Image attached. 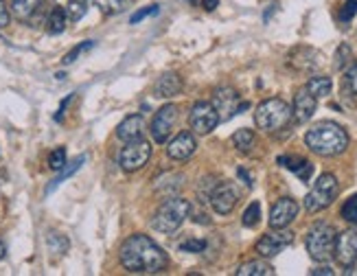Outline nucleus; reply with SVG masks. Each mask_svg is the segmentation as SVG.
I'll list each match as a JSON object with an SVG mask.
<instances>
[{
    "label": "nucleus",
    "mask_w": 357,
    "mask_h": 276,
    "mask_svg": "<svg viewBox=\"0 0 357 276\" xmlns=\"http://www.w3.org/2000/svg\"><path fill=\"white\" fill-rule=\"evenodd\" d=\"M169 263L158 243L147 235H132L121 245V266L132 274H156Z\"/></svg>",
    "instance_id": "nucleus-1"
},
{
    "label": "nucleus",
    "mask_w": 357,
    "mask_h": 276,
    "mask_svg": "<svg viewBox=\"0 0 357 276\" xmlns=\"http://www.w3.org/2000/svg\"><path fill=\"white\" fill-rule=\"evenodd\" d=\"M305 145L318 156L331 158L344 153L349 147V134L342 125H337L333 121H322L305 134Z\"/></svg>",
    "instance_id": "nucleus-2"
},
{
    "label": "nucleus",
    "mask_w": 357,
    "mask_h": 276,
    "mask_svg": "<svg viewBox=\"0 0 357 276\" xmlns=\"http://www.w3.org/2000/svg\"><path fill=\"white\" fill-rule=\"evenodd\" d=\"M191 213V204L189 199H182V197H169L160 204V208L153 213L151 217V228L158 230V233L165 235H172L176 230L184 224V220L189 217Z\"/></svg>",
    "instance_id": "nucleus-3"
},
{
    "label": "nucleus",
    "mask_w": 357,
    "mask_h": 276,
    "mask_svg": "<svg viewBox=\"0 0 357 276\" xmlns=\"http://www.w3.org/2000/svg\"><path fill=\"white\" fill-rule=\"evenodd\" d=\"M335 228L327 222H316L312 228L307 230L305 237V245L307 252L318 263H327V261L333 256V248H335Z\"/></svg>",
    "instance_id": "nucleus-4"
},
{
    "label": "nucleus",
    "mask_w": 357,
    "mask_h": 276,
    "mask_svg": "<svg viewBox=\"0 0 357 276\" xmlns=\"http://www.w3.org/2000/svg\"><path fill=\"white\" fill-rule=\"evenodd\" d=\"M255 121L263 132H278L289 125L291 107L283 99H266L263 103H259Z\"/></svg>",
    "instance_id": "nucleus-5"
},
{
    "label": "nucleus",
    "mask_w": 357,
    "mask_h": 276,
    "mask_svg": "<svg viewBox=\"0 0 357 276\" xmlns=\"http://www.w3.org/2000/svg\"><path fill=\"white\" fill-rule=\"evenodd\" d=\"M337 193H340L337 178L333 174H322L316 180L314 189L307 193V197H305V208L309 213H320V210H324L327 206L333 204V199L337 197Z\"/></svg>",
    "instance_id": "nucleus-6"
},
{
    "label": "nucleus",
    "mask_w": 357,
    "mask_h": 276,
    "mask_svg": "<svg viewBox=\"0 0 357 276\" xmlns=\"http://www.w3.org/2000/svg\"><path fill=\"white\" fill-rule=\"evenodd\" d=\"M149 158H151V143L143 141V138H136V141H130L121 149L119 164L123 171L134 174L138 169H143L149 162Z\"/></svg>",
    "instance_id": "nucleus-7"
},
{
    "label": "nucleus",
    "mask_w": 357,
    "mask_h": 276,
    "mask_svg": "<svg viewBox=\"0 0 357 276\" xmlns=\"http://www.w3.org/2000/svg\"><path fill=\"white\" fill-rule=\"evenodd\" d=\"M189 123H191V130L195 134L204 136V134H211L217 125H220V114H217L213 103H208V101H197L191 107Z\"/></svg>",
    "instance_id": "nucleus-8"
},
{
    "label": "nucleus",
    "mask_w": 357,
    "mask_h": 276,
    "mask_svg": "<svg viewBox=\"0 0 357 276\" xmlns=\"http://www.w3.org/2000/svg\"><path fill=\"white\" fill-rule=\"evenodd\" d=\"M291 243H294V233H289L285 228H274V233L263 235L257 241V254H261L263 259H270L281 254Z\"/></svg>",
    "instance_id": "nucleus-9"
},
{
    "label": "nucleus",
    "mask_w": 357,
    "mask_h": 276,
    "mask_svg": "<svg viewBox=\"0 0 357 276\" xmlns=\"http://www.w3.org/2000/svg\"><path fill=\"white\" fill-rule=\"evenodd\" d=\"M176 121H178V107L174 103L162 105L160 110L156 112L151 121V136L156 143H167L169 141V134L174 132L176 128Z\"/></svg>",
    "instance_id": "nucleus-10"
},
{
    "label": "nucleus",
    "mask_w": 357,
    "mask_h": 276,
    "mask_svg": "<svg viewBox=\"0 0 357 276\" xmlns=\"http://www.w3.org/2000/svg\"><path fill=\"white\" fill-rule=\"evenodd\" d=\"M208 202L217 215H228L239 202V191L232 182H220V184H215Z\"/></svg>",
    "instance_id": "nucleus-11"
},
{
    "label": "nucleus",
    "mask_w": 357,
    "mask_h": 276,
    "mask_svg": "<svg viewBox=\"0 0 357 276\" xmlns=\"http://www.w3.org/2000/svg\"><path fill=\"white\" fill-rule=\"evenodd\" d=\"M213 107L220 114V121H230L235 114H239V95L235 88L224 86L217 88L213 95Z\"/></svg>",
    "instance_id": "nucleus-12"
},
{
    "label": "nucleus",
    "mask_w": 357,
    "mask_h": 276,
    "mask_svg": "<svg viewBox=\"0 0 357 276\" xmlns=\"http://www.w3.org/2000/svg\"><path fill=\"white\" fill-rule=\"evenodd\" d=\"M333 256L342 268H349L357 261V230H344L335 237Z\"/></svg>",
    "instance_id": "nucleus-13"
},
{
    "label": "nucleus",
    "mask_w": 357,
    "mask_h": 276,
    "mask_svg": "<svg viewBox=\"0 0 357 276\" xmlns=\"http://www.w3.org/2000/svg\"><path fill=\"white\" fill-rule=\"evenodd\" d=\"M298 215V204L291 197H281L270 210V226L272 228H287Z\"/></svg>",
    "instance_id": "nucleus-14"
},
{
    "label": "nucleus",
    "mask_w": 357,
    "mask_h": 276,
    "mask_svg": "<svg viewBox=\"0 0 357 276\" xmlns=\"http://www.w3.org/2000/svg\"><path fill=\"white\" fill-rule=\"evenodd\" d=\"M316 105H318V99L307 88H301L296 92V97H294V110H291L296 123H307L312 118L316 112Z\"/></svg>",
    "instance_id": "nucleus-15"
},
{
    "label": "nucleus",
    "mask_w": 357,
    "mask_h": 276,
    "mask_svg": "<svg viewBox=\"0 0 357 276\" xmlns=\"http://www.w3.org/2000/svg\"><path fill=\"white\" fill-rule=\"evenodd\" d=\"M195 149H197V143H195L193 134L182 132V134H178L174 138L172 143L167 145V156L174 158V160H186V158L193 156Z\"/></svg>",
    "instance_id": "nucleus-16"
},
{
    "label": "nucleus",
    "mask_w": 357,
    "mask_h": 276,
    "mask_svg": "<svg viewBox=\"0 0 357 276\" xmlns=\"http://www.w3.org/2000/svg\"><path fill=\"white\" fill-rule=\"evenodd\" d=\"M182 92V77L178 72H165L153 84V95L158 99H172Z\"/></svg>",
    "instance_id": "nucleus-17"
},
{
    "label": "nucleus",
    "mask_w": 357,
    "mask_h": 276,
    "mask_svg": "<svg viewBox=\"0 0 357 276\" xmlns=\"http://www.w3.org/2000/svg\"><path fill=\"white\" fill-rule=\"evenodd\" d=\"M143 132H145V121H143L141 114H132L128 118H123L119 123V128H116V136L121 138V141H126V143L141 138Z\"/></svg>",
    "instance_id": "nucleus-18"
},
{
    "label": "nucleus",
    "mask_w": 357,
    "mask_h": 276,
    "mask_svg": "<svg viewBox=\"0 0 357 276\" xmlns=\"http://www.w3.org/2000/svg\"><path fill=\"white\" fill-rule=\"evenodd\" d=\"M278 164H283L287 169H291L294 174H296L303 182H309L314 176V164L305 160V158H289V156H281L278 158Z\"/></svg>",
    "instance_id": "nucleus-19"
},
{
    "label": "nucleus",
    "mask_w": 357,
    "mask_h": 276,
    "mask_svg": "<svg viewBox=\"0 0 357 276\" xmlns=\"http://www.w3.org/2000/svg\"><path fill=\"white\" fill-rule=\"evenodd\" d=\"M86 162V156H79V158H77V160H73L70 164H64V167H61L59 169V176L49 184V187H46V193H53L57 187H59V184H64V180H68L70 176H75L77 171H79V169H82V164Z\"/></svg>",
    "instance_id": "nucleus-20"
},
{
    "label": "nucleus",
    "mask_w": 357,
    "mask_h": 276,
    "mask_svg": "<svg viewBox=\"0 0 357 276\" xmlns=\"http://www.w3.org/2000/svg\"><path fill=\"white\" fill-rule=\"evenodd\" d=\"M316 99H322V97H329L331 95V88H333V82L331 77H324V75H318V77H312L309 84L305 86Z\"/></svg>",
    "instance_id": "nucleus-21"
},
{
    "label": "nucleus",
    "mask_w": 357,
    "mask_h": 276,
    "mask_svg": "<svg viewBox=\"0 0 357 276\" xmlns=\"http://www.w3.org/2000/svg\"><path fill=\"white\" fill-rule=\"evenodd\" d=\"M239 276H272L274 270L272 266H268L266 261H248L237 270Z\"/></svg>",
    "instance_id": "nucleus-22"
},
{
    "label": "nucleus",
    "mask_w": 357,
    "mask_h": 276,
    "mask_svg": "<svg viewBox=\"0 0 357 276\" xmlns=\"http://www.w3.org/2000/svg\"><path fill=\"white\" fill-rule=\"evenodd\" d=\"M38 7H40V0H11V11L15 18H20V20L31 18Z\"/></svg>",
    "instance_id": "nucleus-23"
},
{
    "label": "nucleus",
    "mask_w": 357,
    "mask_h": 276,
    "mask_svg": "<svg viewBox=\"0 0 357 276\" xmlns=\"http://www.w3.org/2000/svg\"><path fill=\"white\" fill-rule=\"evenodd\" d=\"M232 145L239 151H250L255 147V132L252 130H237L232 134Z\"/></svg>",
    "instance_id": "nucleus-24"
},
{
    "label": "nucleus",
    "mask_w": 357,
    "mask_h": 276,
    "mask_svg": "<svg viewBox=\"0 0 357 276\" xmlns=\"http://www.w3.org/2000/svg\"><path fill=\"white\" fill-rule=\"evenodd\" d=\"M66 29V9H61V7H55L49 15V31L53 36L61 33V31Z\"/></svg>",
    "instance_id": "nucleus-25"
},
{
    "label": "nucleus",
    "mask_w": 357,
    "mask_h": 276,
    "mask_svg": "<svg viewBox=\"0 0 357 276\" xmlns=\"http://www.w3.org/2000/svg\"><path fill=\"white\" fill-rule=\"evenodd\" d=\"M342 92H347L349 97H357V64L349 66L342 77Z\"/></svg>",
    "instance_id": "nucleus-26"
},
{
    "label": "nucleus",
    "mask_w": 357,
    "mask_h": 276,
    "mask_svg": "<svg viewBox=\"0 0 357 276\" xmlns=\"http://www.w3.org/2000/svg\"><path fill=\"white\" fill-rule=\"evenodd\" d=\"M46 245H49V250L53 254H64L68 250V239L59 233H49L46 235Z\"/></svg>",
    "instance_id": "nucleus-27"
},
{
    "label": "nucleus",
    "mask_w": 357,
    "mask_h": 276,
    "mask_svg": "<svg viewBox=\"0 0 357 276\" xmlns=\"http://www.w3.org/2000/svg\"><path fill=\"white\" fill-rule=\"evenodd\" d=\"M86 11H88V0H68L66 3V15L73 22L82 20Z\"/></svg>",
    "instance_id": "nucleus-28"
},
{
    "label": "nucleus",
    "mask_w": 357,
    "mask_h": 276,
    "mask_svg": "<svg viewBox=\"0 0 357 276\" xmlns=\"http://www.w3.org/2000/svg\"><path fill=\"white\" fill-rule=\"evenodd\" d=\"M259 220H261V204H259V202H252L250 206H248V208L243 210L241 222H243L245 228H255V226L259 224Z\"/></svg>",
    "instance_id": "nucleus-29"
},
{
    "label": "nucleus",
    "mask_w": 357,
    "mask_h": 276,
    "mask_svg": "<svg viewBox=\"0 0 357 276\" xmlns=\"http://www.w3.org/2000/svg\"><path fill=\"white\" fill-rule=\"evenodd\" d=\"M340 213H342V220H347L349 224H355L357 226V193L347 199L342 210H340Z\"/></svg>",
    "instance_id": "nucleus-30"
},
{
    "label": "nucleus",
    "mask_w": 357,
    "mask_h": 276,
    "mask_svg": "<svg viewBox=\"0 0 357 276\" xmlns=\"http://www.w3.org/2000/svg\"><path fill=\"white\" fill-rule=\"evenodd\" d=\"M95 5H97L103 13L112 15V13L123 11V7H126V0H95Z\"/></svg>",
    "instance_id": "nucleus-31"
},
{
    "label": "nucleus",
    "mask_w": 357,
    "mask_h": 276,
    "mask_svg": "<svg viewBox=\"0 0 357 276\" xmlns=\"http://www.w3.org/2000/svg\"><path fill=\"white\" fill-rule=\"evenodd\" d=\"M215 178L211 176V178H204L202 180V184L197 187V197H199V202H208L211 199V193H213V189H215Z\"/></svg>",
    "instance_id": "nucleus-32"
},
{
    "label": "nucleus",
    "mask_w": 357,
    "mask_h": 276,
    "mask_svg": "<svg viewBox=\"0 0 357 276\" xmlns=\"http://www.w3.org/2000/svg\"><path fill=\"white\" fill-rule=\"evenodd\" d=\"M180 250L182 252H193V254L204 252L206 250V241L204 239H186V241L180 243Z\"/></svg>",
    "instance_id": "nucleus-33"
},
{
    "label": "nucleus",
    "mask_w": 357,
    "mask_h": 276,
    "mask_svg": "<svg viewBox=\"0 0 357 276\" xmlns=\"http://www.w3.org/2000/svg\"><path fill=\"white\" fill-rule=\"evenodd\" d=\"M66 164V149L64 147H57L51 151V156H49V167L55 169V171H59L61 167Z\"/></svg>",
    "instance_id": "nucleus-34"
},
{
    "label": "nucleus",
    "mask_w": 357,
    "mask_h": 276,
    "mask_svg": "<svg viewBox=\"0 0 357 276\" xmlns=\"http://www.w3.org/2000/svg\"><path fill=\"white\" fill-rule=\"evenodd\" d=\"M351 61V49H349V44H340V49H337V55H335V68L337 70H344V66Z\"/></svg>",
    "instance_id": "nucleus-35"
},
{
    "label": "nucleus",
    "mask_w": 357,
    "mask_h": 276,
    "mask_svg": "<svg viewBox=\"0 0 357 276\" xmlns=\"http://www.w3.org/2000/svg\"><path fill=\"white\" fill-rule=\"evenodd\" d=\"M355 13H357V0H347L342 11H340V22H351L355 18Z\"/></svg>",
    "instance_id": "nucleus-36"
},
{
    "label": "nucleus",
    "mask_w": 357,
    "mask_h": 276,
    "mask_svg": "<svg viewBox=\"0 0 357 276\" xmlns=\"http://www.w3.org/2000/svg\"><path fill=\"white\" fill-rule=\"evenodd\" d=\"M92 46H95V42H92V40H88V42H84V44H79V46H75V49L64 57V64H73V61L77 59V57H79L82 53H86V51H90L92 49Z\"/></svg>",
    "instance_id": "nucleus-37"
},
{
    "label": "nucleus",
    "mask_w": 357,
    "mask_h": 276,
    "mask_svg": "<svg viewBox=\"0 0 357 276\" xmlns=\"http://www.w3.org/2000/svg\"><path fill=\"white\" fill-rule=\"evenodd\" d=\"M158 13V5H149V7H145V9H138L132 18H130V22L132 24H138L141 20H145V18H149V15H156Z\"/></svg>",
    "instance_id": "nucleus-38"
},
{
    "label": "nucleus",
    "mask_w": 357,
    "mask_h": 276,
    "mask_svg": "<svg viewBox=\"0 0 357 276\" xmlns=\"http://www.w3.org/2000/svg\"><path fill=\"white\" fill-rule=\"evenodd\" d=\"M9 24V11L5 7V0H0V29Z\"/></svg>",
    "instance_id": "nucleus-39"
},
{
    "label": "nucleus",
    "mask_w": 357,
    "mask_h": 276,
    "mask_svg": "<svg viewBox=\"0 0 357 276\" xmlns=\"http://www.w3.org/2000/svg\"><path fill=\"white\" fill-rule=\"evenodd\" d=\"M217 5H220V0H202V7H204L206 11H215Z\"/></svg>",
    "instance_id": "nucleus-40"
},
{
    "label": "nucleus",
    "mask_w": 357,
    "mask_h": 276,
    "mask_svg": "<svg viewBox=\"0 0 357 276\" xmlns=\"http://www.w3.org/2000/svg\"><path fill=\"white\" fill-rule=\"evenodd\" d=\"M237 176L248 184V187H252V178L250 176H248V171H245V169H239V171H237Z\"/></svg>",
    "instance_id": "nucleus-41"
},
{
    "label": "nucleus",
    "mask_w": 357,
    "mask_h": 276,
    "mask_svg": "<svg viewBox=\"0 0 357 276\" xmlns=\"http://www.w3.org/2000/svg\"><path fill=\"white\" fill-rule=\"evenodd\" d=\"M312 274H327V276H333V270H329V268H320V270H314Z\"/></svg>",
    "instance_id": "nucleus-42"
},
{
    "label": "nucleus",
    "mask_w": 357,
    "mask_h": 276,
    "mask_svg": "<svg viewBox=\"0 0 357 276\" xmlns=\"http://www.w3.org/2000/svg\"><path fill=\"white\" fill-rule=\"evenodd\" d=\"M3 256H5V243L0 241V259H3Z\"/></svg>",
    "instance_id": "nucleus-43"
},
{
    "label": "nucleus",
    "mask_w": 357,
    "mask_h": 276,
    "mask_svg": "<svg viewBox=\"0 0 357 276\" xmlns=\"http://www.w3.org/2000/svg\"><path fill=\"white\" fill-rule=\"evenodd\" d=\"M191 3H193V0H191Z\"/></svg>",
    "instance_id": "nucleus-44"
}]
</instances>
